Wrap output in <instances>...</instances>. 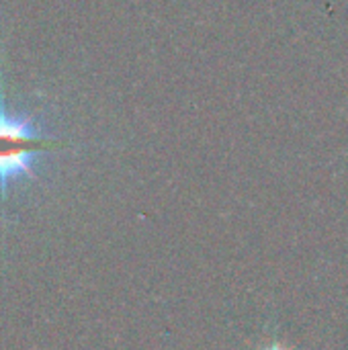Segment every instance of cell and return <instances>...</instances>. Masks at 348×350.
Returning <instances> with one entry per match:
<instances>
[{
	"instance_id": "obj_1",
	"label": "cell",
	"mask_w": 348,
	"mask_h": 350,
	"mask_svg": "<svg viewBox=\"0 0 348 350\" xmlns=\"http://www.w3.org/2000/svg\"><path fill=\"white\" fill-rule=\"evenodd\" d=\"M66 144L39 137L29 117H10L0 100V195L6 199L8 183L14 176L35 178L33 158L41 152L59 150Z\"/></svg>"
},
{
	"instance_id": "obj_2",
	"label": "cell",
	"mask_w": 348,
	"mask_h": 350,
	"mask_svg": "<svg viewBox=\"0 0 348 350\" xmlns=\"http://www.w3.org/2000/svg\"><path fill=\"white\" fill-rule=\"evenodd\" d=\"M263 350H289V349H285L283 345H279V342H273V345H269L267 349H263Z\"/></svg>"
}]
</instances>
